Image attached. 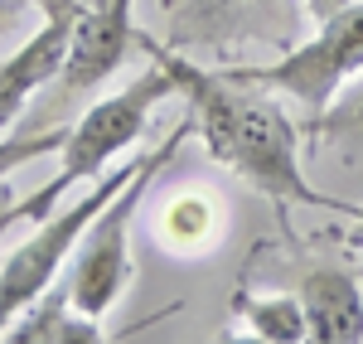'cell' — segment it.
<instances>
[{
    "mask_svg": "<svg viewBox=\"0 0 363 344\" xmlns=\"http://www.w3.org/2000/svg\"><path fill=\"white\" fill-rule=\"evenodd\" d=\"M140 54L165 63L174 73L199 136H203L208 155L218 165H228L238 179H247L252 189L267 194L277 209L310 204V209H330V213L349 218V204L330 199L325 189H315L306 179L301 131H296V121L281 112L267 92H257L252 83H233L218 68H203V63H194L189 54L169 49V44H155L145 29H140Z\"/></svg>",
    "mask_w": 363,
    "mask_h": 344,
    "instance_id": "6da1fadb",
    "label": "cell"
},
{
    "mask_svg": "<svg viewBox=\"0 0 363 344\" xmlns=\"http://www.w3.org/2000/svg\"><path fill=\"white\" fill-rule=\"evenodd\" d=\"M174 92H179L174 73H169L165 63L150 58V68L140 73L136 83H126L121 92L97 97V102L73 121V131L63 136V145H58V170L49 174L29 199L10 204V209L0 213V228L15 223V218H49L54 204L63 199L73 184H83V179H92V174H102L126 145L136 141L140 131H145V121H150V112H155L165 97H174Z\"/></svg>",
    "mask_w": 363,
    "mask_h": 344,
    "instance_id": "7a4b0ae2",
    "label": "cell"
},
{
    "mask_svg": "<svg viewBox=\"0 0 363 344\" xmlns=\"http://www.w3.org/2000/svg\"><path fill=\"white\" fill-rule=\"evenodd\" d=\"M189 136H199L194 116L174 121V131H169L150 155H140V170L121 184V194H116V199L92 218V228L83 233V243H78V253H73V272H68L73 306H78L83 316L102 320L116 301L126 296L131 277H136V257H131V223H136V209L145 204L150 184L165 174V165H174V155L184 150Z\"/></svg>",
    "mask_w": 363,
    "mask_h": 344,
    "instance_id": "3957f363",
    "label": "cell"
},
{
    "mask_svg": "<svg viewBox=\"0 0 363 344\" xmlns=\"http://www.w3.org/2000/svg\"><path fill=\"white\" fill-rule=\"evenodd\" d=\"M218 73L233 83L277 87L286 97H296L310 116H320L363 73V0L320 20L310 39H301L296 49H286L272 63H228Z\"/></svg>",
    "mask_w": 363,
    "mask_h": 344,
    "instance_id": "277c9868",
    "label": "cell"
},
{
    "mask_svg": "<svg viewBox=\"0 0 363 344\" xmlns=\"http://www.w3.org/2000/svg\"><path fill=\"white\" fill-rule=\"evenodd\" d=\"M136 170H140V160H131V165L112 170L107 179H97L83 199H73L68 209H54L49 218H39V233L25 238L10 257L0 262V335L10 330V320L20 316L29 301H39V296L58 282L63 262L78 253V243H83V233L92 228V218L121 194V184Z\"/></svg>",
    "mask_w": 363,
    "mask_h": 344,
    "instance_id": "5b68a950",
    "label": "cell"
},
{
    "mask_svg": "<svg viewBox=\"0 0 363 344\" xmlns=\"http://www.w3.org/2000/svg\"><path fill=\"white\" fill-rule=\"evenodd\" d=\"M301 0H165V44L179 54H228V49H296Z\"/></svg>",
    "mask_w": 363,
    "mask_h": 344,
    "instance_id": "8992f818",
    "label": "cell"
},
{
    "mask_svg": "<svg viewBox=\"0 0 363 344\" xmlns=\"http://www.w3.org/2000/svg\"><path fill=\"white\" fill-rule=\"evenodd\" d=\"M131 10H136V0H87V15L73 25L68 58H63V68H58V78H54V97L25 126H49L58 112H68L83 97H92L126 58L136 54L140 29H136Z\"/></svg>",
    "mask_w": 363,
    "mask_h": 344,
    "instance_id": "52a82bcc",
    "label": "cell"
},
{
    "mask_svg": "<svg viewBox=\"0 0 363 344\" xmlns=\"http://www.w3.org/2000/svg\"><path fill=\"white\" fill-rule=\"evenodd\" d=\"M68 44H73V20H44L39 34H29V44H20L0 63V136H5V126L20 121L29 97L58 78Z\"/></svg>",
    "mask_w": 363,
    "mask_h": 344,
    "instance_id": "ba28073f",
    "label": "cell"
},
{
    "mask_svg": "<svg viewBox=\"0 0 363 344\" xmlns=\"http://www.w3.org/2000/svg\"><path fill=\"white\" fill-rule=\"evenodd\" d=\"M296 296L315 344H363V287L354 272L310 267Z\"/></svg>",
    "mask_w": 363,
    "mask_h": 344,
    "instance_id": "9c48e42d",
    "label": "cell"
},
{
    "mask_svg": "<svg viewBox=\"0 0 363 344\" xmlns=\"http://www.w3.org/2000/svg\"><path fill=\"white\" fill-rule=\"evenodd\" d=\"M0 340H10V344H102L107 330L73 306V291H68V277H63L39 301H29L25 311L10 320V330Z\"/></svg>",
    "mask_w": 363,
    "mask_h": 344,
    "instance_id": "30bf717a",
    "label": "cell"
},
{
    "mask_svg": "<svg viewBox=\"0 0 363 344\" xmlns=\"http://www.w3.org/2000/svg\"><path fill=\"white\" fill-rule=\"evenodd\" d=\"M306 131L325 145V150H335L344 160H359L363 155V73H359V83L344 87L320 116H310Z\"/></svg>",
    "mask_w": 363,
    "mask_h": 344,
    "instance_id": "8fae6325",
    "label": "cell"
},
{
    "mask_svg": "<svg viewBox=\"0 0 363 344\" xmlns=\"http://www.w3.org/2000/svg\"><path fill=\"white\" fill-rule=\"evenodd\" d=\"M238 320H247V330L257 340L272 344H301L310 340L306 311H301V296H238Z\"/></svg>",
    "mask_w": 363,
    "mask_h": 344,
    "instance_id": "7c38bea8",
    "label": "cell"
},
{
    "mask_svg": "<svg viewBox=\"0 0 363 344\" xmlns=\"http://www.w3.org/2000/svg\"><path fill=\"white\" fill-rule=\"evenodd\" d=\"M160 233H165V243L174 253H184V248H208L213 233H218V209L208 199H199V194H179V199H169L165 218H160Z\"/></svg>",
    "mask_w": 363,
    "mask_h": 344,
    "instance_id": "4fadbf2b",
    "label": "cell"
},
{
    "mask_svg": "<svg viewBox=\"0 0 363 344\" xmlns=\"http://www.w3.org/2000/svg\"><path fill=\"white\" fill-rule=\"evenodd\" d=\"M68 136V126H20V131H5L0 136V179L15 174L20 165H34L44 155H54Z\"/></svg>",
    "mask_w": 363,
    "mask_h": 344,
    "instance_id": "5bb4252c",
    "label": "cell"
},
{
    "mask_svg": "<svg viewBox=\"0 0 363 344\" xmlns=\"http://www.w3.org/2000/svg\"><path fill=\"white\" fill-rule=\"evenodd\" d=\"M29 5H34L44 20H73V25H78L87 15V0H29Z\"/></svg>",
    "mask_w": 363,
    "mask_h": 344,
    "instance_id": "9a60e30c",
    "label": "cell"
},
{
    "mask_svg": "<svg viewBox=\"0 0 363 344\" xmlns=\"http://www.w3.org/2000/svg\"><path fill=\"white\" fill-rule=\"evenodd\" d=\"M29 10H34L29 0H0V34H10V29L20 25V20H25Z\"/></svg>",
    "mask_w": 363,
    "mask_h": 344,
    "instance_id": "2e32d148",
    "label": "cell"
},
{
    "mask_svg": "<svg viewBox=\"0 0 363 344\" xmlns=\"http://www.w3.org/2000/svg\"><path fill=\"white\" fill-rule=\"evenodd\" d=\"M301 5H306V15H310V20L320 25V20L339 15V10H344V5H354V0H301Z\"/></svg>",
    "mask_w": 363,
    "mask_h": 344,
    "instance_id": "e0dca14e",
    "label": "cell"
},
{
    "mask_svg": "<svg viewBox=\"0 0 363 344\" xmlns=\"http://www.w3.org/2000/svg\"><path fill=\"white\" fill-rule=\"evenodd\" d=\"M349 218H354V223L363 228V204H349Z\"/></svg>",
    "mask_w": 363,
    "mask_h": 344,
    "instance_id": "ac0fdd59",
    "label": "cell"
}]
</instances>
